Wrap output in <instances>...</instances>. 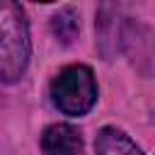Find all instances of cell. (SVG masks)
I'll return each mask as SVG.
<instances>
[{
    "label": "cell",
    "mask_w": 155,
    "mask_h": 155,
    "mask_svg": "<svg viewBox=\"0 0 155 155\" xmlns=\"http://www.w3.org/2000/svg\"><path fill=\"white\" fill-rule=\"evenodd\" d=\"M31 56L29 24L22 5L0 0V82H17Z\"/></svg>",
    "instance_id": "6da1fadb"
},
{
    "label": "cell",
    "mask_w": 155,
    "mask_h": 155,
    "mask_svg": "<svg viewBox=\"0 0 155 155\" xmlns=\"http://www.w3.org/2000/svg\"><path fill=\"white\" fill-rule=\"evenodd\" d=\"M51 99L68 116L87 114L97 102V82L87 65H68L51 82Z\"/></svg>",
    "instance_id": "7a4b0ae2"
},
{
    "label": "cell",
    "mask_w": 155,
    "mask_h": 155,
    "mask_svg": "<svg viewBox=\"0 0 155 155\" xmlns=\"http://www.w3.org/2000/svg\"><path fill=\"white\" fill-rule=\"evenodd\" d=\"M41 150L44 155H80V131L70 124H51L41 136Z\"/></svg>",
    "instance_id": "3957f363"
},
{
    "label": "cell",
    "mask_w": 155,
    "mask_h": 155,
    "mask_svg": "<svg viewBox=\"0 0 155 155\" xmlns=\"http://www.w3.org/2000/svg\"><path fill=\"white\" fill-rule=\"evenodd\" d=\"M94 153L97 155H145L121 128L116 126H104L97 133L94 140Z\"/></svg>",
    "instance_id": "277c9868"
},
{
    "label": "cell",
    "mask_w": 155,
    "mask_h": 155,
    "mask_svg": "<svg viewBox=\"0 0 155 155\" xmlns=\"http://www.w3.org/2000/svg\"><path fill=\"white\" fill-rule=\"evenodd\" d=\"M51 31L61 44H73L80 31V17L73 7H63L51 17Z\"/></svg>",
    "instance_id": "5b68a950"
}]
</instances>
